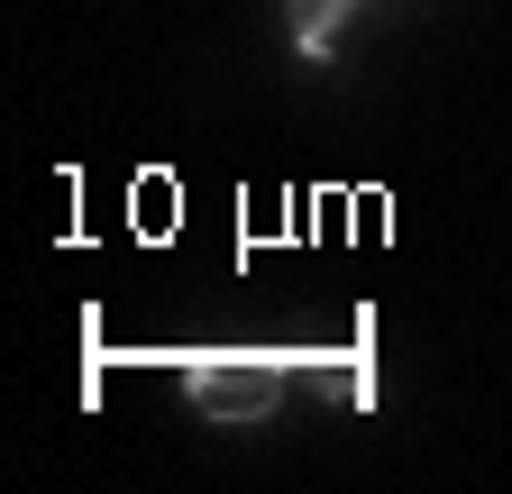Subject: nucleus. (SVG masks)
<instances>
[{
	"mask_svg": "<svg viewBox=\"0 0 512 494\" xmlns=\"http://www.w3.org/2000/svg\"><path fill=\"white\" fill-rule=\"evenodd\" d=\"M284 376H293L284 357H183L192 412H211V421H266Z\"/></svg>",
	"mask_w": 512,
	"mask_h": 494,
	"instance_id": "f257e3e1",
	"label": "nucleus"
},
{
	"mask_svg": "<svg viewBox=\"0 0 512 494\" xmlns=\"http://www.w3.org/2000/svg\"><path fill=\"white\" fill-rule=\"evenodd\" d=\"M348 19H357V0H284V28H293V55H302V65H330Z\"/></svg>",
	"mask_w": 512,
	"mask_h": 494,
	"instance_id": "f03ea898",
	"label": "nucleus"
}]
</instances>
